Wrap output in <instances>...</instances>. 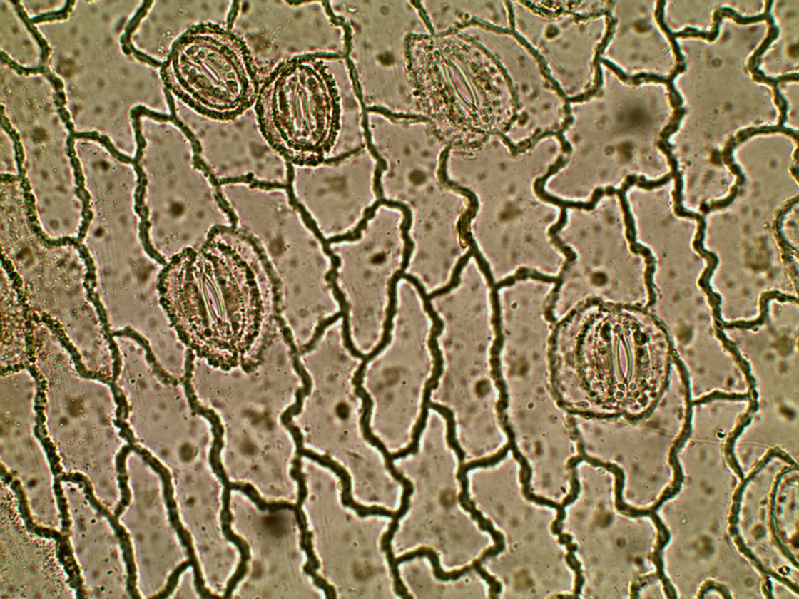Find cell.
<instances>
[{"label":"cell","mask_w":799,"mask_h":599,"mask_svg":"<svg viewBox=\"0 0 799 599\" xmlns=\"http://www.w3.org/2000/svg\"><path fill=\"white\" fill-rule=\"evenodd\" d=\"M163 77L190 110L220 123L253 109L263 78L246 39L215 22L195 24L183 33L164 63Z\"/></svg>","instance_id":"6da1fadb"},{"label":"cell","mask_w":799,"mask_h":599,"mask_svg":"<svg viewBox=\"0 0 799 599\" xmlns=\"http://www.w3.org/2000/svg\"><path fill=\"white\" fill-rule=\"evenodd\" d=\"M321 63L310 55L280 62L263 78L253 107L266 143L297 165L318 162L328 140L331 108Z\"/></svg>","instance_id":"7a4b0ae2"},{"label":"cell","mask_w":799,"mask_h":599,"mask_svg":"<svg viewBox=\"0 0 799 599\" xmlns=\"http://www.w3.org/2000/svg\"><path fill=\"white\" fill-rule=\"evenodd\" d=\"M13 300L7 293L3 302L1 368L5 372L22 368L29 357L26 326Z\"/></svg>","instance_id":"3957f363"},{"label":"cell","mask_w":799,"mask_h":599,"mask_svg":"<svg viewBox=\"0 0 799 599\" xmlns=\"http://www.w3.org/2000/svg\"><path fill=\"white\" fill-rule=\"evenodd\" d=\"M423 302L424 304V309H426V310L430 315L431 319L434 322V328H432L431 332L429 347L431 348L432 356H434V357L435 366L434 372H432V377L428 381L426 386V389H424L422 414L420 416V419L419 420L417 424H416V426L422 429H424V427H426V423L428 417V411L429 409L431 392L438 386V380L441 376V374H442L444 364L442 354H441L437 341V337L440 335L441 332H442L444 324L442 321H441V319L439 318V316L434 312V309H432L430 300L429 298H424L423 300Z\"/></svg>","instance_id":"277c9868"},{"label":"cell","mask_w":799,"mask_h":599,"mask_svg":"<svg viewBox=\"0 0 799 599\" xmlns=\"http://www.w3.org/2000/svg\"><path fill=\"white\" fill-rule=\"evenodd\" d=\"M314 461L323 466V467L330 469L332 471L335 472L337 476L340 478L341 483H342L343 486L341 499H342L344 506L355 511L361 518L369 517V516H384V517L392 518L395 512L387 511L378 506L365 507L354 501L352 496L351 478H350L346 470L338 464L331 460L327 456H322L318 454L315 455Z\"/></svg>","instance_id":"5b68a950"},{"label":"cell","mask_w":799,"mask_h":599,"mask_svg":"<svg viewBox=\"0 0 799 599\" xmlns=\"http://www.w3.org/2000/svg\"><path fill=\"white\" fill-rule=\"evenodd\" d=\"M375 446H377L379 449V451L382 454H384L386 461V467L391 473V476H392L398 482H400V483H401L404 488L401 508H400L398 511L395 513V515L392 517V521H391L390 524L387 532H386L384 536H382V539L386 541V542L390 543L391 542V540L393 539L394 536L398 529V521L401 520L407 513V511L409 510L410 496L414 492V487L412 482L409 479L404 478L401 473L396 470L393 464L394 460L392 459V455H391L387 451L386 446L381 442L380 439L376 444H375Z\"/></svg>","instance_id":"8992f818"},{"label":"cell","mask_w":799,"mask_h":599,"mask_svg":"<svg viewBox=\"0 0 799 599\" xmlns=\"http://www.w3.org/2000/svg\"><path fill=\"white\" fill-rule=\"evenodd\" d=\"M422 556L428 557L432 563V568H434L435 577L438 580L442 581L457 580V579H459L461 577L464 576V574L470 572L472 570V567H466L460 570H455L451 573L445 572L440 567L439 560L437 554L434 551H432V549L427 548H421L419 549H417V551L407 553L401 557H399V558L395 559V565L397 568H398V565L400 564H402L404 562L411 561L415 558H417V557Z\"/></svg>","instance_id":"52a82bcc"},{"label":"cell","mask_w":799,"mask_h":599,"mask_svg":"<svg viewBox=\"0 0 799 599\" xmlns=\"http://www.w3.org/2000/svg\"><path fill=\"white\" fill-rule=\"evenodd\" d=\"M397 280L392 279V280H391L390 285V290H389L390 304H389V307H388V310H387V320H386L385 324L384 337H382V339L381 340V342L379 344V346L376 349H375L374 351L371 354H370L368 355H365V359H363V362L365 363V364H367L370 361L373 359L374 357H376L382 351V349H384L390 342V340H391L390 332H391V330H392V328H393V319L395 317V312H396V304H397L396 285H397Z\"/></svg>","instance_id":"ba28073f"},{"label":"cell","mask_w":799,"mask_h":599,"mask_svg":"<svg viewBox=\"0 0 799 599\" xmlns=\"http://www.w3.org/2000/svg\"><path fill=\"white\" fill-rule=\"evenodd\" d=\"M429 409L437 411L439 414H442L444 416V417L446 419V420L447 421V442H448V444L456 452V454L457 455V457H459V461L461 462L463 461L464 459V452L462 451V449L459 446V443H457V441L456 439L455 421H454V419L453 412L451 410L448 409L447 407H445V406H441V405H439V404H434V403H430L429 404Z\"/></svg>","instance_id":"9c48e42d"},{"label":"cell","mask_w":799,"mask_h":599,"mask_svg":"<svg viewBox=\"0 0 799 599\" xmlns=\"http://www.w3.org/2000/svg\"><path fill=\"white\" fill-rule=\"evenodd\" d=\"M334 291H335V295L337 299L338 300V302L340 304V307H341V312H340L342 313V317L344 318L343 337H344V340H345V344L346 347L348 349V351L350 352H351V354L354 357H357V359H360L363 360L365 359V355L362 354L359 351H357V349L355 347V346L352 343V338H351V332H350V322H349V314H348L349 307H348V305H347V304L345 301V296L342 293H341V291L338 289L337 287L334 288Z\"/></svg>","instance_id":"30bf717a"},{"label":"cell","mask_w":799,"mask_h":599,"mask_svg":"<svg viewBox=\"0 0 799 599\" xmlns=\"http://www.w3.org/2000/svg\"><path fill=\"white\" fill-rule=\"evenodd\" d=\"M770 24V30L768 32V38L765 39L761 46L756 50L755 53L751 57L748 62V70L754 73L758 70V66L760 64V57L765 52V50L770 46L773 41L778 37L779 29L776 26L775 23L770 15L767 21Z\"/></svg>","instance_id":"8fae6325"},{"label":"cell","mask_w":799,"mask_h":599,"mask_svg":"<svg viewBox=\"0 0 799 599\" xmlns=\"http://www.w3.org/2000/svg\"><path fill=\"white\" fill-rule=\"evenodd\" d=\"M784 133V134L793 137L798 141V132L792 129L785 128L784 126L776 127H763V128H751L745 129L738 133V135L735 138L736 144L743 143L746 139L755 135L759 134H770V133Z\"/></svg>","instance_id":"7c38bea8"},{"label":"cell","mask_w":799,"mask_h":599,"mask_svg":"<svg viewBox=\"0 0 799 599\" xmlns=\"http://www.w3.org/2000/svg\"><path fill=\"white\" fill-rule=\"evenodd\" d=\"M665 4H666V2H664V1L658 2V6H657V8H656V14H655L656 21H657V22L659 23L661 29L666 33V34L668 35V39L671 41V45L673 46L674 54L676 55L678 63H684V56H682V54L681 53L680 46L677 43L676 39L674 38V36L673 35V32H672L669 29V28L667 26V24H665V21L663 20V15H664L663 14V11H664Z\"/></svg>","instance_id":"4fadbf2b"},{"label":"cell","mask_w":799,"mask_h":599,"mask_svg":"<svg viewBox=\"0 0 799 599\" xmlns=\"http://www.w3.org/2000/svg\"><path fill=\"white\" fill-rule=\"evenodd\" d=\"M772 4L773 2H767V7H765V13L763 15L753 16V18H743V16H741L736 11L728 7L721 8L718 11L722 18H723V16H728V18H731L739 24H748L767 21L770 15V11Z\"/></svg>","instance_id":"5bb4252c"},{"label":"cell","mask_w":799,"mask_h":599,"mask_svg":"<svg viewBox=\"0 0 799 599\" xmlns=\"http://www.w3.org/2000/svg\"><path fill=\"white\" fill-rule=\"evenodd\" d=\"M685 114L686 111L683 109V108H678V109H677L676 111L674 112L672 121L668 125V126L663 129L661 134V136L663 139L667 140L671 135L673 134V133H676L680 127V122Z\"/></svg>","instance_id":"9a60e30c"}]
</instances>
